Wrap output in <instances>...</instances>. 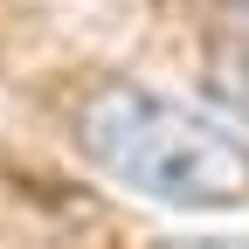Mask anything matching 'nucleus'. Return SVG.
I'll list each match as a JSON object with an SVG mask.
<instances>
[{"label":"nucleus","instance_id":"f03ea898","mask_svg":"<svg viewBox=\"0 0 249 249\" xmlns=\"http://www.w3.org/2000/svg\"><path fill=\"white\" fill-rule=\"evenodd\" d=\"M208 90H214V104H229V111H249V42H222L208 62Z\"/></svg>","mask_w":249,"mask_h":249},{"label":"nucleus","instance_id":"7ed1b4c3","mask_svg":"<svg viewBox=\"0 0 249 249\" xmlns=\"http://www.w3.org/2000/svg\"><path fill=\"white\" fill-rule=\"evenodd\" d=\"M152 249H249V235H166Z\"/></svg>","mask_w":249,"mask_h":249},{"label":"nucleus","instance_id":"f257e3e1","mask_svg":"<svg viewBox=\"0 0 249 249\" xmlns=\"http://www.w3.org/2000/svg\"><path fill=\"white\" fill-rule=\"evenodd\" d=\"M70 139L90 173L180 214L249 208V139L229 118L194 111L152 83H97L70 118Z\"/></svg>","mask_w":249,"mask_h":249}]
</instances>
